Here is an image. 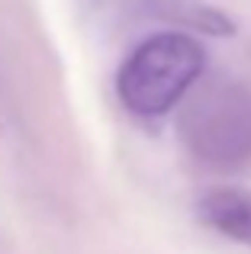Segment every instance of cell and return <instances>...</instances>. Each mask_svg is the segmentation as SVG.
<instances>
[{"instance_id":"cell-2","label":"cell","mask_w":251,"mask_h":254,"mask_svg":"<svg viewBox=\"0 0 251 254\" xmlns=\"http://www.w3.org/2000/svg\"><path fill=\"white\" fill-rule=\"evenodd\" d=\"M184 138L200 161L213 168H229L251 148L248 103H242L235 90H206L184 113Z\"/></svg>"},{"instance_id":"cell-3","label":"cell","mask_w":251,"mask_h":254,"mask_svg":"<svg viewBox=\"0 0 251 254\" xmlns=\"http://www.w3.org/2000/svg\"><path fill=\"white\" fill-rule=\"evenodd\" d=\"M200 219L232 242L251 245V196L239 190H213L200 199Z\"/></svg>"},{"instance_id":"cell-1","label":"cell","mask_w":251,"mask_h":254,"mask_svg":"<svg viewBox=\"0 0 251 254\" xmlns=\"http://www.w3.org/2000/svg\"><path fill=\"white\" fill-rule=\"evenodd\" d=\"M206 52L187 32H155L126 55L116 71V93L135 116L155 119L171 113L200 81Z\"/></svg>"}]
</instances>
